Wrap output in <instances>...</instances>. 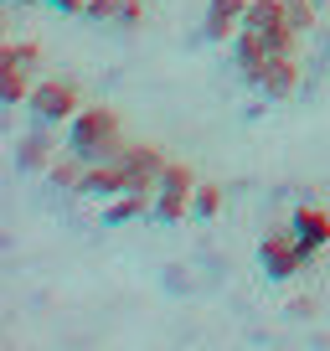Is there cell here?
I'll return each instance as SVG.
<instances>
[{
	"mask_svg": "<svg viewBox=\"0 0 330 351\" xmlns=\"http://www.w3.org/2000/svg\"><path fill=\"white\" fill-rule=\"evenodd\" d=\"M11 47H16V52H21L26 62L36 67V73H42V42H11Z\"/></svg>",
	"mask_w": 330,
	"mask_h": 351,
	"instance_id": "19",
	"label": "cell"
},
{
	"mask_svg": "<svg viewBox=\"0 0 330 351\" xmlns=\"http://www.w3.org/2000/svg\"><path fill=\"white\" fill-rule=\"evenodd\" d=\"M268 57H274V47H268L264 36H253V32H238V36H232V62H238L242 83H258V73H264Z\"/></svg>",
	"mask_w": 330,
	"mask_h": 351,
	"instance_id": "13",
	"label": "cell"
},
{
	"mask_svg": "<svg viewBox=\"0 0 330 351\" xmlns=\"http://www.w3.org/2000/svg\"><path fill=\"white\" fill-rule=\"evenodd\" d=\"M284 16H289V26H294L299 36L315 32V0H284Z\"/></svg>",
	"mask_w": 330,
	"mask_h": 351,
	"instance_id": "18",
	"label": "cell"
},
{
	"mask_svg": "<svg viewBox=\"0 0 330 351\" xmlns=\"http://www.w3.org/2000/svg\"><path fill=\"white\" fill-rule=\"evenodd\" d=\"M119 114L103 109V104H93V109H77L73 124H67V150H77L83 160H114V155L124 150V130H119Z\"/></svg>",
	"mask_w": 330,
	"mask_h": 351,
	"instance_id": "1",
	"label": "cell"
},
{
	"mask_svg": "<svg viewBox=\"0 0 330 351\" xmlns=\"http://www.w3.org/2000/svg\"><path fill=\"white\" fill-rule=\"evenodd\" d=\"M242 16H248V0H207V21H201L207 42H232L242 32Z\"/></svg>",
	"mask_w": 330,
	"mask_h": 351,
	"instance_id": "12",
	"label": "cell"
},
{
	"mask_svg": "<svg viewBox=\"0 0 330 351\" xmlns=\"http://www.w3.org/2000/svg\"><path fill=\"white\" fill-rule=\"evenodd\" d=\"M114 165L124 176V191H155L160 186V171H165V155L155 145H124L114 155Z\"/></svg>",
	"mask_w": 330,
	"mask_h": 351,
	"instance_id": "6",
	"label": "cell"
},
{
	"mask_svg": "<svg viewBox=\"0 0 330 351\" xmlns=\"http://www.w3.org/2000/svg\"><path fill=\"white\" fill-rule=\"evenodd\" d=\"M47 11H62V16H83V5H88V0H42Z\"/></svg>",
	"mask_w": 330,
	"mask_h": 351,
	"instance_id": "20",
	"label": "cell"
},
{
	"mask_svg": "<svg viewBox=\"0 0 330 351\" xmlns=\"http://www.w3.org/2000/svg\"><path fill=\"white\" fill-rule=\"evenodd\" d=\"M305 263H309V258H305V248L294 243V232H289V228H284V232H268V238L258 243V269H264L274 285H289Z\"/></svg>",
	"mask_w": 330,
	"mask_h": 351,
	"instance_id": "5",
	"label": "cell"
},
{
	"mask_svg": "<svg viewBox=\"0 0 330 351\" xmlns=\"http://www.w3.org/2000/svg\"><path fill=\"white\" fill-rule=\"evenodd\" d=\"M26 109L36 124H73V114L83 109V93H77L73 77H36Z\"/></svg>",
	"mask_w": 330,
	"mask_h": 351,
	"instance_id": "2",
	"label": "cell"
},
{
	"mask_svg": "<svg viewBox=\"0 0 330 351\" xmlns=\"http://www.w3.org/2000/svg\"><path fill=\"white\" fill-rule=\"evenodd\" d=\"M150 207H155V191H119V197L103 207V222H109V228H124V222H134V217H150Z\"/></svg>",
	"mask_w": 330,
	"mask_h": 351,
	"instance_id": "15",
	"label": "cell"
},
{
	"mask_svg": "<svg viewBox=\"0 0 330 351\" xmlns=\"http://www.w3.org/2000/svg\"><path fill=\"white\" fill-rule=\"evenodd\" d=\"M36 88V67L26 62L16 47H0V99L5 104H26Z\"/></svg>",
	"mask_w": 330,
	"mask_h": 351,
	"instance_id": "8",
	"label": "cell"
},
{
	"mask_svg": "<svg viewBox=\"0 0 330 351\" xmlns=\"http://www.w3.org/2000/svg\"><path fill=\"white\" fill-rule=\"evenodd\" d=\"M242 32H253V36H264L274 52H289L294 47V26H289V16H284V0H248V16H242Z\"/></svg>",
	"mask_w": 330,
	"mask_h": 351,
	"instance_id": "4",
	"label": "cell"
},
{
	"mask_svg": "<svg viewBox=\"0 0 330 351\" xmlns=\"http://www.w3.org/2000/svg\"><path fill=\"white\" fill-rule=\"evenodd\" d=\"M315 310H320V305H315V300H294V305H289V315H299V320H309V315H315Z\"/></svg>",
	"mask_w": 330,
	"mask_h": 351,
	"instance_id": "21",
	"label": "cell"
},
{
	"mask_svg": "<svg viewBox=\"0 0 330 351\" xmlns=\"http://www.w3.org/2000/svg\"><path fill=\"white\" fill-rule=\"evenodd\" d=\"M52 124H31V130L16 140V165H21L26 176H47V165L57 160V145H52Z\"/></svg>",
	"mask_w": 330,
	"mask_h": 351,
	"instance_id": "10",
	"label": "cell"
},
{
	"mask_svg": "<svg viewBox=\"0 0 330 351\" xmlns=\"http://www.w3.org/2000/svg\"><path fill=\"white\" fill-rule=\"evenodd\" d=\"M217 212H222V186L217 181H196V191H191V217L212 222Z\"/></svg>",
	"mask_w": 330,
	"mask_h": 351,
	"instance_id": "17",
	"label": "cell"
},
{
	"mask_svg": "<svg viewBox=\"0 0 330 351\" xmlns=\"http://www.w3.org/2000/svg\"><path fill=\"white\" fill-rule=\"evenodd\" d=\"M289 232L305 248V258H315L320 248H330V212L325 207H294L289 212Z\"/></svg>",
	"mask_w": 330,
	"mask_h": 351,
	"instance_id": "9",
	"label": "cell"
},
{
	"mask_svg": "<svg viewBox=\"0 0 330 351\" xmlns=\"http://www.w3.org/2000/svg\"><path fill=\"white\" fill-rule=\"evenodd\" d=\"M253 88L264 93L268 104H289V99L299 93V62H294L289 52H274V57L264 62V73H258Z\"/></svg>",
	"mask_w": 330,
	"mask_h": 351,
	"instance_id": "7",
	"label": "cell"
},
{
	"mask_svg": "<svg viewBox=\"0 0 330 351\" xmlns=\"http://www.w3.org/2000/svg\"><path fill=\"white\" fill-rule=\"evenodd\" d=\"M11 5H42V0H11Z\"/></svg>",
	"mask_w": 330,
	"mask_h": 351,
	"instance_id": "22",
	"label": "cell"
},
{
	"mask_svg": "<svg viewBox=\"0 0 330 351\" xmlns=\"http://www.w3.org/2000/svg\"><path fill=\"white\" fill-rule=\"evenodd\" d=\"M93 26H114V32H134L144 21V0H88L83 5Z\"/></svg>",
	"mask_w": 330,
	"mask_h": 351,
	"instance_id": "11",
	"label": "cell"
},
{
	"mask_svg": "<svg viewBox=\"0 0 330 351\" xmlns=\"http://www.w3.org/2000/svg\"><path fill=\"white\" fill-rule=\"evenodd\" d=\"M119 191H124L119 165H114V160H93L88 176H83V191H77V197H88V202H114Z\"/></svg>",
	"mask_w": 330,
	"mask_h": 351,
	"instance_id": "14",
	"label": "cell"
},
{
	"mask_svg": "<svg viewBox=\"0 0 330 351\" xmlns=\"http://www.w3.org/2000/svg\"><path fill=\"white\" fill-rule=\"evenodd\" d=\"M191 191H196V176H191V165L165 160L160 186H155L150 217H155V222H181V217H191Z\"/></svg>",
	"mask_w": 330,
	"mask_h": 351,
	"instance_id": "3",
	"label": "cell"
},
{
	"mask_svg": "<svg viewBox=\"0 0 330 351\" xmlns=\"http://www.w3.org/2000/svg\"><path fill=\"white\" fill-rule=\"evenodd\" d=\"M83 176H88V160H83L77 150L57 155V160L47 165V181H52L57 191H67V197H77V191H83Z\"/></svg>",
	"mask_w": 330,
	"mask_h": 351,
	"instance_id": "16",
	"label": "cell"
}]
</instances>
